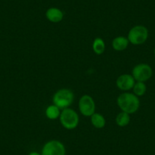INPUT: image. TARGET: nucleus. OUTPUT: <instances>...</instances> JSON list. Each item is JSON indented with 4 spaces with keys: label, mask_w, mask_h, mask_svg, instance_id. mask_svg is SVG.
Wrapping results in <instances>:
<instances>
[{
    "label": "nucleus",
    "mask_w": 155,
    "mask_h": 155,
    "mask_svg": "<svg viewBox=\"0 0 155 155\" xmlns=\"http://www.w3.org/2000/svg\"><path fill=\"white\" fill-rule=\"evenodd\" d=\"M149 32L144 25H135L129 30L127 38L129 44L135 46L141 45L147 41Z\"/></svg>",
    "instance_id": "2"
},
{
    "label": "nucleus",
    "mask_w": 155,
    "mask_h": 155,
    "mask_svg": "<svg viewBox=\"0 0 155 155\" xmlns=\"http://www.w3.org/2000/svg\"><path fill=\"white\" fill-rule=\"evenodd\" d=\"M59 121L61 125L68 130L76 129L79 123V116L75 110L71 108H65L61 110L59 116Z\"/></svg>",
    "instance_id": "3"
},
{
    "label": "nucleus",
    "mask_w": 155,
    "mask_h": 155,
    "mask_svg": "<svg viewBox=\"0 0 155 155\" xmlns=\"http://www.w3.org/2000/svg\"><path fill=\"white\" fill-rule=\"evenodd\" d=\"M61 113V110L56 106L55 104H52V105L48 106L47 107L45 110V114L46 116L49 120H54L56 119L59 118V116H60Z\"/></svg>",
    "instance_id": "14"
},
{
    "label": "nucleus",
    "mask_w": 155,
    "mask_h": 155,
    "mask_svg": "<svg viewBox=\"0 0 155 155\" xmlns=\"http://www.w3.org/2000/svg\"><path fill=\"white\" fill-rule=\"evenodd\" d=\"M131 120L130 114L126 112L121 111L116 116V123L120 127H126L129 124Z\"/></svg>",
    "instance_id": "12"
},
{
    "label": "nucleus",
    "mask_w": 155,
    "mask_h": 155,
    "mask_svg": "<svg viewBox=\"0 0 155 155\" xmlns=\"http://www.w3.org/2000/svg\"><path fill=\"white\" fill-rule=\"evenodd\" d=\"M74 94L70 89L62 88L58 90L53 97V104L57 106L61 110L68 108L74 101Z\"/></svg>",
    "instance_id": "4"
},
{
    "label": "nucleus",
    "mask_w": 155,
    "mask_h": 155,
    "mask_svg": "<svg viewBox=\"0 0 155 155\" xmlns=\"http://www.w3.org/2000/svg\"><path fill=\"white\" fill-rule=\"evenodd\" d=\"M28 155H41V153H38V152H36V151H33L31 152Z\"/></svg>",
    "instance_id": "16"
},
{
    "label": "nucleus",
    "mask_w": 155,
    "mask_h": 155,
    "mask_svg": "<svg viewBox=\"0 0 155 155\" xmlns=\"http://www.w3.org/2000/svg\"><path fill=\"white\" fill-rule=\"evenodd\" d=\"M132 90H133L134 94L136 95L138 97L144 96L147 91V86H146L145 82L136 81Z\"/></svg>",
    "instance_id": "15"
},
{
    "label": "nucleus",
    "mask_w": 155,
    "mask_h": 155,
    "mask_svg": "<svg viewBox=\"0 0 155 155\" xmlns=\"http://www.w3.org/2000/svg\"><path fill=\"white\" fill-rule=\"evenodd\" d=\"M5 155H7V154H5Z\"/></svg>",
    "instance_id": "18"
},
{
    "label": "nucleus",
    "mask_w": 155,
    "mask_h": 155,
    "mask_svg": "<svg viewBox=\"0 0 155 155\" xmlns=\"http://www.w3.org/2000/svg\"><path fill=\"white\" fill-rule=\"evenodd\" d=\"M78 109L83 116L91 117L96 110V104L94 98L88 94H84L78 101Z\"/></svg>",
    "instance_id": "6"
},
{
    "label": "nucleus",
    "mask_w": 155,
    "mask_h": 155,
    "mask_svg": "<svg viewBox=\"0 0 155 155\" xmlns=\"http://www.w3.org/2000/svg\"><path fill=\"white\" fill-rule=\"evenodd\" d=\"M153 53H154V56H155V47H154V50H153Z\"/></svg>",
    "instance_id": "17"
},
{
    "label": "nucleus",
    "mask_w": 155,
    "mask_h": 155,
    "mask_svg": "<svg viewBox=\"0 0 155 155\" xmlns=\"http://www.w3.org/2000/svg\"><path fill=\"white\" fill-rule=\"evenodd\" d=\"M116 103L121 111L126 112L130 115L136 113L140 107L139 97L133 93L128 91L123 92L119 95Z\"/></svg>",
    "instance_id": "1"
},
{
    "label": "nucleus",
    "mask_w": 155,
    "mask_h": 155,
    "mask_svg": "<svg viewBox=\"0 0 155 155\" xmlns=\"http://www.w3.org/2000/svg\"><path fill=\"white\" fill-rule=\"evenodd\" d=\"M132 75L135 81L146 82L153 75V69L150 65L147 63H139L132 68Z\"/></svg>",
    "instance_id": "5"
},
{
    "label": "nucleus",
    "mask_w": 155,
    "mask_h": 155,
    "mask_svg": "<svg viewBox=\"0 0 155 155\" xmlns=\"http://www.w3.org/2000/svg\"><path fill=\"white\" fill-rule=\"evenodd\" d=\"M41 155H65V145L58 140H50L44 145Z\"/></svg>",
    "instance_id": "7"
},
{
    "label": "nucleus",
    "mask_w": 155,
    "mask_h": 155,
    "mask_svg": "<svg viewBox=\"0 0 155 155\" xmlns=\"http://www.w3.org/2000/svg\"><path fill=\"white\" fill-rule=\"evenodd\" d=\"M46 18L52 23H59L64 18V13L56 7H51L46 12Z\"/></svg>",
    "instance_id": "9"
},
{
    "label": "nucleus",
    "mask_w": 155,
    "mask_h": 155,
    "mask_svg": "<svg viewBox=\"0 0 155 155\" xmlns=\"http://www.w3.org/2000/svg\"><path fill=\"white\" fill-rule=\"evenodd\" d=\"M129 44V40L124 36H118L115 37L112 41V47L116 51H123L126 50Z\"/></svg>",
    "instance_id": "10"
},
{
    "label": "nucleus",
    "mask_w": 155,
    "mask_h": 155,
    "mask_svg": "<svg viewBox=\"0 0 155 155\" xmlns=\"http://www.w3.org/2000/svg\"><path fill=\"white\" fill-rule=\"evenodd\" d=\"M135 82L136 81L132 74H123L117 78L116 84L120 90L126 92L133 88Z\"/></svg>",
    "instance_id": "8"
},
{
    "label": "nucleus",
    "mask_w": 155,
    "mask_h": 155,
    "mask_svg": "<svg viewBox=\"0 0 155 155\" xmlns=\"http://www.w3.org/2000/svg\"><path fill=\"white\" fill-rule=\"evenodd\" d=\"M91 123L92 126L97 129H103L106 126V119L102 114L95 112L91 116Z\"/></svg>",
    "instance_id": "11"
},
{
    "label": "nucleus",
    "mask_w": 155,
    "mask_h": 155,
    "mask_svg": "<svg viewBox=\"0 0 155 155\" xmlns=\"http://www.w3.org/2000/svg\"><path fill=\"white\" fill-rule=\"evenodd\" d=\"M106 49V44L101 37H96L92 44V50L96 55H102Z\"/></svg>",
    "instance_id": "13"
}]
</instances>
